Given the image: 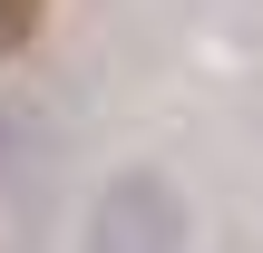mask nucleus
I'll return each mask as SVG.
<instances>
[{"instance_id":"1","label":"nucleus","mask_w":263,"mask_h":253,"mask_svg":"<svg viewBox=\"0 0 263 253\" xmlns=\"http://www.w3.org/2000/svg\"><path fill=\"white\" fill-rule=\"evenodd\" d=\"M185 244H195V215L156 166H117L78 215V253H185Z\"/></svg>"},{"instance_id":"2","label":"nucleus","mask_w":263,"mask_h":253,"mask_svg":"<svg viewBox=\"0 0 263 253\" xmlns=\"http://www.w3.org/2000/svg\"><path fill=\"white\" fill-rule=\"evenodd\" d=\"M29 29H39V0H0V49H20Z\"/></svg>"}]
</instances>
